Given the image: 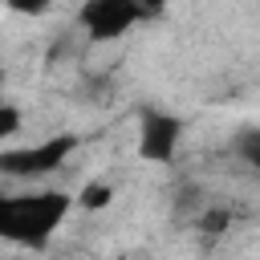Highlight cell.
I'll return each mask as SVG.
<instances>
[{
  "label": "cell",
  "instance_id": "6da1fadb",
  "mask_svg": "<svg viewBox=\"0 0 260 260\" xmlns=\"http://www.w3.org/2000/svg\"><path fill=\"white\" fill-rule=\"evenodd\" d=\"M73 195L65 191H37V195H0V240L20 248H49L57 228L65 223Z\"/></svg>",
  "mask_w": 260,
  "mask_h": 260
},
{
  "label": "cell",
  "instance_id": "7a4b0ae2",
  "mask_svg": "<svg viewBox=\"0 0 260 260\" xmlns=\"http://www.w3.org/2000/svg\"><path fill=\"white\" fill-rule=\"evenodd\" d=\"M73 150H77V134H53V138L32 142V146H12V150H0V175H8V179H45V175L61 171Z\"/></svg>",
  "mask_w": 260,
  "mask_h": 260
},
{
  "label": "cell",
  "instance_id": "3957f363",
  "mask_svg": "<svg viewBox=\"0 0 260 260\" xmlns=\"http://www.w3.org/2000/svg\"><path fill=\"white\" fill-rule=\"evenodd\" d=\"M77 20H81V28H85L89 41H102L106 45V41L126 37L142 16H138L134 0H81Z\"/></svg>",
  "mask_w": 260,
  "mask_h": 260
},
{
  "label": "cell",
  "instance_id": "277c9868",
  "mask_svg": "<svg viewBox=\"0 0 260 260\" xmlns=\"http://www.w3.org/2000/svg\"><path fill=\"white\" fill-rule=\"evenodd\" d=\"M183 142V118L167 110H142L138 118V158L146 162H171Z\"/></svg>",
  "mask_w": 260,
  "mask_h": 260
},
{
  "label": "cell",
  "instance_id": "5b68a950",
  "mask_svg": "<svg viewBox=\"0 0 260 260\" xmlns=\"http://www.w3.org/2000/svg\"><path fill=\"white\" fill-rule=\"evenodd\" d=\"M195 228L203 232V240H219L228 228H232V211L228 207H203L195 215Z\"/></svg>",
  "mask_w": 260,
  "mask_h": 260
},
{
  "label": "cell",
  "instance_id": "8992f818",
  "mask_svg": "<svg viewBox=\"0 0 260 260\" xmlns=\"http://www.w3.org/2000/svg\"><path fill=\"white\" fill-rule=\"evenodd\" d=\"M73 203H81L85 211H98V207H110V203H114V187H110L106 179H89V183L81 187V195H77Z\"/></svg>",
  "mask_w": 260,
  "mask_h": 260
},
{
  "label": "cell",
  "instance_id": "52a82bcc",
  "mask_svg": "<svg viewBox=\"0 0 260 260\" xmlns=\"http://www.w3.org/2000/svg\"><path fill=\"white\" fill-rule=\"evenodd\" d=\"M236 154L260 175V130H244V134L236 138Z\"/></svg>",
  "mask_w": 260,
  "mask_h": 260
},
{
  "label": "cell",
  "instance_id": "ba28073f",
  "mask_svg": "<svg viewBox=\"0 0 260 260\" xmlns=\"http://www.w3.org/2000/svg\"><path fill=\"white\" fill-rule=\"evenodd\" d=\"M16 16H45L49 8H53V0H4Z\"/></svg>",
  "mask_w": 260,
  "mask_h": 260
},
{
  "label": "cell",
  "instance_id": "9c48e42d",
  "mask_svg": "<svg viewBox=\"0 0 260 260\" xmlns=\"http://www.w3.org/2000/svg\"><path fill=\"white\" fill-rule=\"evenodd\" d=\"M20 130V110L16 106H8V102H0V142L4 138H12Z\"/></svg>",
  "mask_w": 260,
  "mask_h": 260
},
{
  "label": "cell",
  "instance_id": "30bf717a",
  "mask_svg": "<svg viewBox=\"0 0 260 260\" xmlns=\"http://www.w3.org/2000/svg\"><path fill=\"white\" fill-rule=\"evenodd\" d=\"M167 4H171V0H134V8H138L142 20H158V16L167 12Z\"/></svg>",
  "mask_w": 260,
  "mask_h": 260
}]
</instances>
